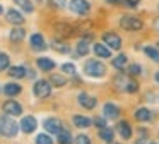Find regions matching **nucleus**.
<instances>
[{
  "label": "nucleus",
  "instance_id": "obj_6",
  "mask_svg": "<svg viewBox=\"0 0 159 144\" xmlns=\"http://www.w3.org/2000/svg\"><path fill=\"white\" fill-rule=\"evenodd\" d=\"M33 93H34V96H38V98H46V96H50V93H52V84H50L48 81H36L34 88H33Z\"/></svg>",
  "mask_w": 159,
  "mask_h": 144
},
{
  "label": "nucleus",
  "instance_id": "obj_28",
  "mask_svg": "<svg viewBox=\"0 0 159 144\" xmlns=\"http://www.w3.org/2000/svg\"><path fill=\"white\" fill-rule=\"evenodd\" d=\"M127 62H128L127 55L120 53V55H118L116 58H113V67H115V69H118V70H120V69H123L125 65H127Z\"/></svg>",
  "mask_w": 159,
  "mask_h": 144
},
{
  "label": "nucleus",
  "instance_id": "obj_20",
  "mask_svg": "<svg viewBox=\"0 0 159 144\" xmlns=\"http://www.w3.org/2000/svg\"><path fill=\"white\" fill-rule=\"evenodd\" d=\"M50 45H52V48H53V50L60 51V53H69V51H70L69 43H65V41H62V40H53Z\"/></svg>",
  "mask_w": 159,
  "mask_h": 144
},
{
  "label": "nucleus",
  "instance_id": "obj_19",
  "mask_svg": "<svg viewBox=\"0 0 159 144\" xmlns=\"http://www.w3.org/2000/svg\"><path fill=\"white\" fill-rule=\"evenodd\" d=\"M118 132H120V136L123 137V139H130L132 137V127H130V123H127V122H118Z\"/></svg>",
  "mask_w": 159,
  "mask_h": 144
},
{
  "label": "nucleus",
  "instance_id": "obj_15",
  "mask_svg": "<svg viewBox=\"0 0 159 144\" xmlns=\"http://www.w3.org/2000/svg\"><path fill=\"white\" fill-rule=\"evenodd\" d=\"M93 51H94V55L99 57V58H110L111 57V48L104 43H96L93 46Z\"/></svg>",
  "mask_w": 159,
  "mask_h": 144
},
{
  "label": "nucleus",
  "instance_id": "obj_8",
  "mask_svg": "<svg viewBox=\"0 0 159 144\" xmlns=\"http://www.w3.org/2000/svg\"><path fill=\"white\" fill-rule=\"evenodd\" d=\"M93 34H84V38L82 40H79L77 41V57H84V55H87V51L91 50V46H89V43L93 41Z\"/></svg>",
  "mask_w": 159,
  "mask_h": 144
},
{
  "label": "nucleus",
  "instance_id": "obj_38",
  "mask_svg": "<svg viewBox=\"0 0 159 144\" xmlns=\"http://www.w3.org/2000/svg\"><path fill=\"white\" fill-rule=\"evenodd\" d=\"M125 3H127L128 7H132V9H135V7L140 3V0H125Z\"/></svg>",
  "mask_w": 159,
  "mask_h": 144
},
{
  "label": "nucleus",
  "instance_id": "obj_7",
  "mask_svg": "<svg viewBox=\"0 0 159 144\" xmlns=\"http://www.w3.org/2000/svg\"><path fill=\"white\" fill-rule=\"evenodd\" d=\"M103 43L108 45V46L111 48V50H120L121 48V38L118 36L116 33H104L103 34Z\"/></svg>",
  "mask_w": 159,
  "mask_h": 144
},
{
  "label": "nucleus",
  "instance_id": "obj_24",
  "mask_svg": "<svg viewBox=\"0 0 159 144\" xmlns=\"http://www.w3.org/2000/svg\"><path fill=\"white\" fill-rule=\"evenodd\" d=\"M21 91H22V88L19 84H5L4 86V93L7 96H17Z\"/></svg>",
  "mask_w": 159,
  "mask_h": 144
},
{
  "label": "nucleus",
  "instance_id": "obj_36",
  "mask_svg": "<svg viewBox=\"0 0 159 144\" xmlns=\"http://www.w3.org/2000/svg\"><path fill=\"white\" fill-rule=\"evenodd\" d=\"M75 144H91V139L87 136H84V134H80V136L75 137V141H74Z\"/></svg>",
  "mask_w": 159,
  "mask_h": 144
},
{
  "label": "nucleus",
  "instance_id": "obj_5",
  "mask_svg": "<svg viewBox=\"0 0 159 144\" xmlns=\"http://www.w3.org/2000/svg\"><path fill=\"white\" fill-rule=\"evenodd\" d=\"M55 31L58 36L62 38H69V36H74L77 31V27H74L70 22H63V21H60V22L55 24Z\"/></svg>",
  "mask_w": 159,
  "mask_h": 144
},
{
  "label": "nucleus",
  "instance_id": "obj_13",
  "mask_svg": "<svg viewBox=\"0 0 159 144\" xmlns=\"http://www.w3.org/2000/svg\"><path fill=\"white\" fill-rule=\"evenodd\" d=\"M103 115H104V118H108V120H115L120 115V110H118V106L115 105V103H106V105L103 106Z\"/></svg>",
  "mask_w": 159,
  "mask_h": 144
},
{
  "label": "nucleus",
  "instance_id": "obj_32",
  "mask_svg": "<svg viewBox=\"0 0 159 144\" xmlns=\"http://www.w3.org/2000/svg\"><path fill=\"white\" fill-rule=\"evenodd\" d=\"M36 144H53V141L48 134H39V136L36 137Z\"/></svg>",
  "mask_w": 159,
  "mask_h": 144
},
{
  "label": "nucleus",
  "instance_id": "obj_23",
  "mask_svg": "<svg viewBox=\"0 0 159 144\" xmlns=\"http://www.w3.org/2000/svg\"><path fill=\"white\" fill-rule=\"evenodd\" d=\"M24 36H26V31L22 29V27H14V29L11 31V40L14 41V43H17V41H22L24 40Z\"/></svg>",
  "mask_w": 159,
  "mask_h": 144
},
{
  "label": "nucleus",
  "instance_id": "obj_42",
  "mask_svg": "<svg viewBox=\"0 0 159 144\" xmlns=\"http://www.w3.org/2000/svg\"><path fill=\"white\" fill-rule=\"evenodd\" d=\"M2 9H4V7H2V5H0V14H2Z\"/></svg>",
  "mask_w": 159,
  "mask_h": 144
},
{
  "label": "nucleus",
  "instance_id": "obj_40",
  "mask_svg": "<svg viewBox=\"0 0 159 144\" xmlns=\"http://www.w3.org/2000/svg\"><path fill=\"white\" fill-rule=\"evenodd\" d=\"M154 29L159 31V17H157V19H154Z\"/></svg>",
  "mask_w": 159,
  "mask_h": 144
},
{
  "label": "nucleus",
  "instance_id": "obj_39",
  "mask_svg": "<svg viewBox=\"0 0 159 144\" xmlns=\"http://www.w3.org/2000/svg\"><path fill=\"white\" fill-rule=\"evenodd\" d=\"M96 123H98L99 127H104V123H106V122H104L103 118H98V120H96Z\"/></svg>",
  "mask_w": 159,
  "mask_h": 144
},
{
  "label": "nucleus",
  "instance_id": "obj_43",
  "mask_svg": "<svg viewBox=\"0 0 159 144\" xmlns=\"http://www.w3.org/2000/svg\"><path fill=\"white\" fill-rule=\"evenodd\" d=\"M151 144H159V142H151Z\"/></svg>",
  "mask_w": 159,
  "mask_h": 144
},
{
  "label": "nucleus",
  "instance_id": "obj_2",
  "mask_svg": "<svg viewBox=\"0 0 159 144\" xmlns=\"http://www.w3.org/2000/svg\"><path fill=\"white\" fill-rule=\"evenodd\" d=\"M84 72L87 75H91V77H103L106 74V67H104L103 62L93 58V60H87L84 64Z\"/></svg>",
  "mask_w": 159,
  "mask_h": 144
},
{
  "label": "nucleus",
  "instance_id": "obj_37",
  "mask_svg": "<svg viewBox=\"0 0 159 144\" xmlns=\"http://www.w3.org/2000/svg\"><path fill=\"white\" fill-rule=\"evenodd\" d=\"M50 3H52L55 9H63L67 2H65V0H50Z\"/></svg>",
  "mask_w": 159,
  "mask_h": 144
},
{
  "label": "nucleus",
  "instance_id": "obj_10",
  "mask_svg": "<svg viewBox=\"0 0 159 144\" xmlns=\"http://www.w3.org/2000/svg\"><path fill=\"white\" fill-rule=\"evenodd\" d=\"M43 125H45V130L50 134H58L62 130V122H60V118H55V117L46 118Z\"/></svg>",
  "mask_w": 159,
  "mask_h": 144
},
{
  "label": "nucleus",
  "instance_id": "obj_35",
  "mask_svg": "<svg viewBox=\"0 0 159 144\" xmlns=\"http://www.w3.org/2000/svg\"><path fill=\"white\" fill-rule=\"evenodd\" d=\"M140 70H142V69H140V65H139V64H132L130 67H128V74H130L132 77L139 75V74H140Z\"/></svg>",
  "mask_w": 159,
  "mask_h": 144
},
{
  "label": "nucleus",
  "instance_id": "obj_21",
  "mask_svg": "<svg viewBox=\"0 0 159 144\" xmlns=\"http://www.w3.org/2000/svg\"><path fill=\"white\" fill-rule=\"evenodd\" d=\"M26 74H28V70H26V67H22V65H16V67H9V75H11V77L21 79V77H24Z\"/></svg>",
  "mask_w": 159,
  "mask_h": 144
},
{
  "label": "nucleus",
  "instance_id": "obj_27",
  "mask_svg": "<svg viewBox=\"0 0 159 144\" xmlns=\"http://www.w3.org/2000/svg\"><path fill=\"white\" fill-rule=\"evenodd\" d=\"M144 53L147 55L151 60L159 62V50H157V48H154V46H144Z\"/></svg>",
  "mask_w": 159,
  "mask_h": 144
},
{
  "label": "nucleus",
  "instance_id": "obj_1",
  "mask_svg": "<svg viewBox=\"0 0 159 144\" xmlns=\"http://www.w3.org/2000/svg\"><path fill=\"white\" fill-rule=\"evenodd\" d=\"M120 27L125 31H140L144 27L142 19H139L137 16H132V14H123L120 17Z\"/></svg>",
  "mask_w": 159,
  "mask_h": 144
},
{
  "label": "nucleus",
  "instance_id": "obj_3",
  "mask_svg": "<svg viewBox=\"0 0 159 144\" xmlns=\"http://www.w3.org/2000/svg\"><path fill=\"white\" fill-rule=\"evenodd\" d=\"M17 123L9 117H0V134L4 137H16L17 136Z\"/></svg>",
  "mask_w": 159,
  "mask_h": 144
},
{
  "label": "nucleus",
  "instance_id": "obj_9",
  "mask_svg": "<svg viewBox=\"0 0 159 144\" xmlns=\"http://www.w3.org/2000/svg\"><path fill=\"white\" fill-rule=\"evenodd\" d=\"M36 127H38V122H36V118L33 115H28V117H22L21 120V130L24 134H31L36 130Z\"/></svg>",
  "mask_w": 159,
  "mask_h": 144
},
{
  "label": "nucleus",
  "instance_id": "obj_11",
  "mask_svg": "<svg viewBox=\"0 0 159 144\" xmlns=\"http://www.w3.org/2000/svg\"><path fill=\"white\" fill-rule=\"evenodd\" d=\"M29 45H31V48H33L34 51H43V50H46L45 38H43V34H39V33H34L31 38H29Z\"/></svg>",
  "mask_w": 159,
  "mask_h": 144
},
{
  "label": "nucleus",
  "instance_id": "obj_14",
  "mask_svg": "<svg viewBox=\"0 0 159 144\" xmlns=\"http://www.w3.org/2000/svg\"><path fill=\"white\" fill-rule=\"evenodd\" d=\"M96 98L94 96H89L87 93H80L79 94V105L82 106V108H86V110H93L94 106H96Z\"/></svg>",
  "mask_w": 159,
  "mask_h": 144
},
{
  "label": "nucleus",
  "instance_id": "obj_12",
  "mask_svg": "<svg viewBox=\"0 0 159 144\" xmlns=\"http://www.w3.org/2000/svg\"><path fill=\"white\" fill-rule=\"evenodd\" d=\"M5 19H7V22L14 24V26H21V24L24 22V16L16 9H9L7 12H5Z\"/></svg>",
  "mask_w": 159,
  "mask_h": 144
},
{
  "label": "nucleus",
  "instance_id": "obj_30",
  "mask_svg": "<svg viewBox=\"0 0 159 144\" xmlns=\"http://www.w3.org/2000/svg\"><path fill=\"white\" fill-rule=\"evenodd\" d=\"M9 64H11V58H9V55L4 53V51H0V70H5V69H9Z\"/></svg>",
  "mask_w": 159,
  "mask_h": 144
},
{
  "label": "nucleus",
  "instance_id": "obj_4",
  "mask_svg": "<svg viewBox=\"0 0 159 144\" xmlns=\"http://www.w3.org/2000/svg\"><path fill=\"white\" fill-rule=\"evenodd\" d=\"M69 7L77 16H87L91 12V3L87 0H70Z\"/></svg>",
  "mask_w": 159,
  "mask_h": 144
},
{
  "label": "nucleus",
  "instance_id": "obj_45",
  "mask_svg": "<svg viewBox=\"0 0 159 144\" xmlns=\"http://www.w3.org/2000/svg\"><path fill=\"white\" fill-rule=\"evenodd\" d=\"M139 144H140V142H139Z\"/></svg>",
  "mask_w": 159,
  "mask_h": 144
},
{
  "label": "nucleus",
  "instance_id": "obj_18",
  "mask_svg": "<svg viewBox=\"0 0 159 144\" xmlns=\"http://www.w3.org/2000/svg\"><path fill=\"white\" fill-rule=\"evenodd\" d=\"M36 64H38V67L41 69V70H45V72H50V70L55 69V62H53L52 58H38Z\"/></svg>",
  "mask_w": 159,
  "mask_h": 144
},
{
  "label": "nucleus",
  "instance_id": "obj_16",
  "mask_svg": "<svg viewBox=\"0 0 159 144\" xmlns=\"http://www.w3.org/2000/svg\"><path fill=\"white\" fill-rule=\"evenodd\" d=\"M2 108H4V112L7 113V115H21L22 113V106L19 105L17 101H12V99L11 101H5Z\"/></svg>",
  "mask_w": 159,
  "mask_h": 144
},
{
  "label": "nucleus",
  "instance_id": "obj_44",
  "mask_svg": "<svg viewBox=\"0 0 159 144\" xmlns=\"http://www.w3.org/2000/svg\"><path fill=\"white\" fill-rule=\"evenodd\" d=\"M157 46H159V43H157Z\"/></svg>",
  "mask_w": 159,
  "mask_h": 144
},
{
  "label": "nucleus",
  "instance_id": "obj_41",
  "mask_svg": "<svg viewBox=\"0 0 159 144\" xmlns=\"http://www.w3.org/2000/svg\"><path fill=\"white\" fill-rule=\"evenodd\" d=\"M156 82L159 84V72H156Z\"/></svg>",
  "mask_w": 159,
  "mask_h": 144
},
{
  "label": "nucleus",
  "instance_id": "obj_25",
  "mask_svg": "<svg viewBox=\"0 0 159 144\" xmlns=\"http://www.w3.org/2000/svg\"><path fill=\"white\" fill-rule=\"evenodd\" d=\"M99 137L104 141V142H111L115 137V132L111 129H108V127H101L99 129Z\"/></svg>",
  "mask_w": 159,
  "mask_h": 144
},
{
  "label": "nucleus",
  "instance_id": "obj_34",
  "mask_svg": "<svg viewBox=\"0 0 159 144\" xmlns=\"http://www.w3.org/2000/svg\"><path fill=\"white\" fill-rule=\"evenodd\" d=\"M137 89H139V84L134 79H130V81L127 82V86H125V91L127 93H137Z\"/></svg>",
  "mask_w": 159,
  "mask_h": 144
},
{
  "label": "nucleus",
  "instance_id": "obj_22",
  "mask_svg": "<svg viewBox=\"0 0 159 144\" xmlns=\"http://www.w3.org/2000/svg\"><path fill=\"white\" fill-rule=\"evenodd\" d=\"M151 117H152V113L149 112L147 108H139L137 112H135V118L139 120V122H149V120H151Z\"/></svg>",
  "mask_w": 159,
  "mask_h": 144
},
{
  "label": "nucleus",
  "instance_id": "obj_29",
  "mask_svg": "<svg viewBox=\"0 0 159 144\" xmlns=\"http://www.w3.org/2000/svg\"><path fill=\"white\" fill-rule=\"evenodd\" d=\"M58 144H72V136L69 130H60L58 132Z\"/></svg>",
  "mask_w": 159,
  "mask_h": 144
},
{
  "label": "nucleus",
  "instance_id": "obj_33",
  "mask_svg": "<svg viewBox=\"0 0 159 144\" xmlns=\"http://www.w3.org/2000/svg\"><path fill=\"white\" fill-rule=\"evenodd\" d=\"M62 72H63V74H72V75H75V65L70 64V62H67V64L62 65Z\"/></svg>",
  "mask_w": 159,
  "mask_h": 144
},
{
  "label": "nucleus",
  "instance_id": "obj_26",
  "mask_svg": "<svg viewBox=\"0 0 159 144\" xmlns=\"http://www.w3.org/2000/svg\"><path fill=\"white\" fill-rule=\"evenodd\" d=\"M14 2L17 3V5L24 10V12H28V14H31L33 10H34V5H33L31 0H14Z\"/></svg>",
  "mask_w": 159,
  "mask_h": 144
},
{
  "label": "nucleus",
  "instance_id": "obj_17",
  "mask_svg": "<svg viewBox=\"0 0 159 144\" xmlns=\"http://www.w3.org/2000/svg\"><path fill=\"white\" fill-rule=\"evenodd\" d=\"M72 122H74V125L79 127V129H86V127H89L91 123H93V120H91L89 117H84V115H74Z\"/></svg>",
  "mask_w": 159,
  "mask_h": 144
},
{
  "label": "nucleus",
  "instance_id": "obj_31",
  "mask_svg": "<svg viewBox=\"0 0 159 144\" xmlns=\"http://www.w3.org/2000/svg\"><path fill=\"white\" fill-rule=\"evenodd\" d=\"M50 81H52L53 86H63L67 82V79L62 77V75H58V74H53L52 77H50Z\"/></svg>",
  "mask_w": 159,
  "mask_h": 144
}]
</instances>
